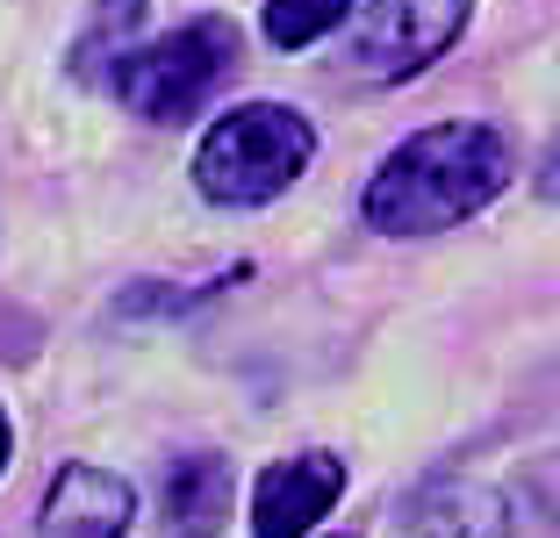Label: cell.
I'll return each mask as SVG.
<instances>
[{"mask_svg":"<svg viewBox=\"0 0 560 538\" xmlns=\"http://www.w3.org/2000/svg\"><path fill=\"white\" fill-rule=\"evenodd\" d=\"M511 173H517L511 137L495 122H467V115L431 122L374 165L360 195V223L381 230V237H439V230L489 209L511 187Z\"/></svg>","mask_w":560,"mask_h":538,"instance_id":"obj_1","label":"cell"},{"mask_svg":"<svg viewBox=\"0 0 560 538\" xmlns=\"http://www.w3.org/2000/svg\"><path fill=\"white\" fill-rule=\"evenodd\" d=\"M316 165V122L288 101H237L195 144V187L215 209H266Z\"/></svg>","mask_w":560,"mask_h":538,"instance_id":"obj_2","label":"cell"},{"mask_svg":"<svg viewBox=\"0 0 560 538\" xmlns=\"http://www.w3.org/2000/svg\"><path fill=\"white\" fill-rule=\"evenodd\" d=\"M237 30L223 15H201V22H180L173 36H151V44H130L116 58V94L130 115H144V122H187V115H201V101L215 94V86L231 80L237 66Z\"/></svg>","mask_w":560,"mask_h":538,"instance_id":"obj_3","label":"cell"},{"mask_svg":"<svg viewBox=\"0 0 560 538\" xmlns=\"http://www.w3.org/2000/svg\"><path fill=\"white\" fill-rule=\"evenodd\" d=\"M467 15H475V0H366L352 22L346 66L374 86H402L460 44Z\"/></svg>","mask_w":560,"mask_h":538,"instance_id":"obj_4","label":"cell"},{"mask_svg":"<svg viewBox=\"0 0 560 538\" xmlns=\"http://www.w3.org/2000/svg\"><path fill=\"white\" fill-rule=\"evenodd\" d=\"M346 495V459L338 453H295L259 467L252 481V538H302L330 517V503Z\"/></svg>","mask_w":560,"mask_h":538,"instance_id":"obj_5","label":"cell"},{"mask_svg":"<svg viewBox=\"0 0 560 538\" xmlns=\"http://www.w3.org/2000/svg\"><path fill=\"white\" fill-rule=\"evenodd\" d=\"M137 524V489L108 467L66 459L50 473L44 510H36V538H130Z\"/></svg>","mask_w":560,"mask_h":538,"instance_id":"obj_6","label":"cell"},{"mask_svg":"<svg viewBox=\"0 0 560 538\" xmlns=\"http://www.w3.org/2000/svg\"><path fill=\"white\" fill-rule=\"evenodd\" d=\"M402 538H517V510H511V495H495L489 481L439 473V481H424V489L410 495Z\"/></svg>","mask_w":560,"mask_h":538,"instance_id":"obj_7","label":"cell"},{"mask_svg":"<svg viewBox=\"0 0 560 538\" xmlns=\"http://www.w3.org/2000/svg\"><path fill=\"white\" fill-rule=\"evenodd\" d=\"M237 503V473L223 453H187L165 467V524L173 538H215Z\"/></svg>","mask_w":560,"mask_h":538,"instance_id":"obj_8","label":"cell"},{"mask_svg":"<svg viewBox=\"0 0 560 538\" xmlns=\"http://www.w3.org/2000/svg\"><path fill=\"white\" fill-rule=\"evenodd\" d=\"M144 8L151 0H94V22H86L80 44H72V72H94L101 58H122L130 36L144 30Z\"/></svg>","mask_w":560,"mask_h":538,"instance_id":"obj_9","label":"cell"},{"mask_svg":"<svg viewBox=\"0 0 560 538\" xmlns=\"http://www.w3.org/2000/svg\"><path fill=\"white\" fill-rule=\"evenodd\" d=\"M338 22H352V0H266V44L280 50H310Z\"/></svg>","mask_w":560,"mask_h":538,"instance_id":"obj_10","label":"cell"},{"mask_svg":"<svg viewBox=\"0 0 560 538\" xmlns=\"http://www.w3.org/2000/svg\"><path fill=\"white\" fill-rule=\"evenodd\" d=\"M8 459H15V424H8V409H0V473H8Z\"/></svg>","mask_w":560,"mask_h":538,"instance_id":"obj_11","label":"cell"}]
</instances>
